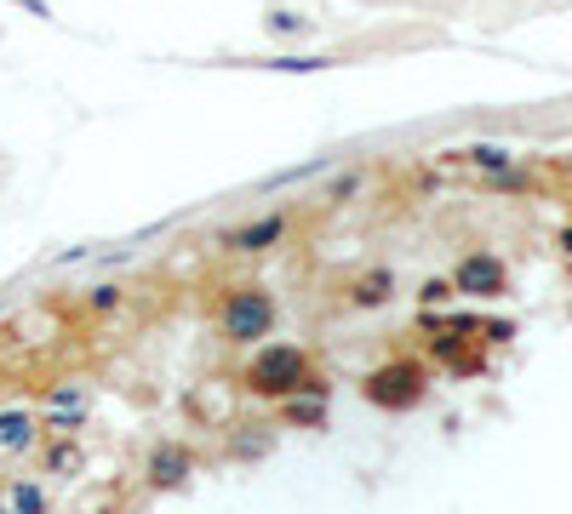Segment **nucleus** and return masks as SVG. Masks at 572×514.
Masks as SVG:
<instances>
[{"mask_svg": "<svg viewBox=\"0 0 572 514\" xmlns=\"http://www.w3.org/2000/svg\"><path fill=\"white\" fill-rule=\"evenodd\" d=\"M464 160L487 171V178H503V171H516V155L510 149H498V144H476V149H464Z\"/></svg>", "mask_w": 572, "mask_h": 514, "instance_id": "nucleus-15", "label": "nucleus"}, {"mask_svg": "<svg viewBox=\"0 0 572 514\" xmlns=\"http://www.w3.org/2000/svg\"><path fill=\"white\" fill-rule=\"evenodd\" d=\"M481 337H487V343H510L516 326H510V321H481Z\"/></svg>", "mask_w": 572, "mask_h": 514, "instance_id": "nucleus-19", "label": "nucleus"}, {"mask_svg": "<svg viewBox=\"0 0 572 514\" xmlns=\"http://www.w3.org/2000/svg\"><path fill=\"white\" fill-rule=\"evenodd\" d=\"M269 452V423H241L229 434V458H241V463H252V458H263Z\"/></svg>", "mask_w": 572, "mask_h": 514, "instance_id": "nucleus-13", "label": "nucleus"}, {"mask_svg": "<svg viewBox=\"0 0 572 514\" xmlns=\"http://www.w3.org/2000/svg\"><path fill=\"white\" fill-rule=\"evenodd\" d=\"M310 371H315V360H310L304 343H258L252 360L241 366V389H247L252 400L275 406V400H287V395L304 389Z\"/></svg>", "mask_w": 572, "mask_h": 514, "instance_id": "nucleus-2", "label": "nucleus"}, {"mask_svg": "<svg viewBox=\"0 0 572 514\" xmlns=\"http://www.w3.org/2000/svg\"><path fill=\"white\" fill-rule=\"evenodd\" d=\"M275 406H281V423L287 429H321L326 423V406H332V389H298V395L275 400Z\"/></svg>", "mask_w": 572, "mask_h": 514, "instance_id": "nucleus-11", "label": "nucleus"}, {"mask_svg": "<svg viewBox=\"0 0 572 514\" xmlns=\"http://www.w3.org/2000/svg\"><path fill=\"white\" fill-rule=\"evenodd\" d=\"M361 400L378 411H413L429 400V366L413 355H389L361 377Z\"/></svg>", "mask_w": 572, "mask_h": 514, "instance_id": "nucleus-3", "label": "nucleus"}, {"mask_svg": "<svg viewBox=\"0 0 572 514\" xmlns=\"http://www.w3.org/2000/svg\"><path fill=\"white\" fill-rule=\"evenodd\" d=\"M41 469H46L52 480H75V474L86 469L81 434H46V440H41Z\"/></svg>", "mask_w": 572, "mask_h": 514, "instance_id": "nucleus-10", "label": "nucleus"}, {"mask_svg": "<svg viewBox=\"0 0 572 514\" xmlns=\"http://www.w3.org/2000/svg\"><path fill=\"white\" fill-rule=\"evenodd\" d=\"M121 303H126V286H115V281H97V286H86V292H81V308H86V315H97V321L115 315Z\"/></svg>", "mask_w": 572, "mask_h": 514, "instance_id": "nucleus-14", "label": "nucleus"}, {"mask_svg": "<svg viewBox=\"0 0 572 514\" xmlns=\"http://www.w3.org/2000/svg\"><path fill=\"white\" fill-rule=\"evenodd\" d=\"M35 418L46 434H81L92 423V389L81 384V377H63V384H52L35 406Z\"/></svg>", "mask_w": 572, "mask_h": 514, "instance_id": "nucleus-6", "label": "nucleus"}, {"mask_svg": "<svg viewBox=\"0 0 572 514\" xmlns=\"http://www.w3.org/2000/svg\"><path fill=\"white\" fill-rule=\"evenodd\" d=\"M200 474V452L189 440H155L144 452V492H184Z\"/></svg>", "mask_w": 572, "mask_h": 514, "instance_id": "nucleus-5", "label": "nucleus"}, {"mask_svg": "<svg viewBox=\"0 0 572 514\" xmlns=\"http://www.w3.org/2000/svg\"><path fill=\"white\" fill-rule=\"evenodd\" d=\"M332 57H275V63H263V69H287V75H315V69H326Z\"/></svg>", "mask_w": 572, "mask_h": 514, "instance_id": "nucleus-18", "label": "nucleus"}, {"mask_svg": "<svg viewBox=\"0 0 572 514\" xmlns=\"http://www.w3.org/2000/svg\"><path fill=\"white\" fill-rule=\"evenodd\" d=\"M0 514H52V486L41 474H7L0 480Z\"/></svg>", "mask_w": 572, "mask_h": 514, "instance_id": "nucleus-9", "label": "nucleus"}, {"mask_svg": "<svg viewBox=\"0 0 572 514\" xmlns=\"http://www.w3.org/2000/svg\"><path fill=\"white\" fill-rule=\"evenodd\" d=\"M453 297H458L453 281H424V286H418V303H424V308H441V303H453Z\"/></svg>", "mask_w": 572, "mask_h": 514, "instance_id": "nucleus-17", "label": "nucleus"}, {"mask_svg": "<svg viewBox=\"0 0 572 514\" xmlns=\"http://www.w3.org/2000/svg\"><path fill=\"white\" fill-rule=\"evenodd\" d=\"M389 297H395V274L389 269H361V274H350V286H344L350 308H384Z\"/></svg>", "mask_w": 572, "mask_h": 514, "instance_id": "nucleus-12", "label": "nucleus"}, {"mask_svg": "<svg viewBox=\"0 0 572 514\" xmlns=\"http://www.w3.org/2000/svg\"><path fill=\"white\" fill-rule=\"evenodd\" d=\"M41 418H35V406H0V469H18L41 452Z\"/></svg>", "mask_w": 572, "mask_h": 514, "instance_id": "nucleus-7", "label": "nucleus"}, {"mask_svg": "<svg viewBox=\"0 0 572 514\" xmlns=\"http://www.w3.org/2000/svg\"><path fill=\"white\" fill-rule=\"evenodd\" d=\"M292 229H298V212H258L247 223L223 229L218 252H229V258H269V252H281L292 240Z\"/></svg>", "mask_w": 572, "mask_h": 514, "instance_id": "nucleus-4", "label": "nucleus"}, {"mask_svg": "<svg viewBox=\"0 0 572 514\" xmlns=\"http://www.w3.org/2000/svg\"><path fill=\"white\" fill-rule=\"evenodd\" d=\"M212 326H218L223 343H235V349H258V343L275 337V326H281V303H275V292H269V286L241 281V286H229V292L218 297Z\"/></svg>", "mask_w": 572, "mask_h": 514, "instance_id": "nucleus-1", "label": "nucleus"}, {"mask_svg": "<svg viewBox=\"0 0 572 514\" xmlns=\"http://www.w3.org/2000/svg\"><path fill=\"white\" fill-rule=\"evenodd\" d=\"M263 29H269V34H315V23H310L304 12H269Z\"/></svg>", "mask_w": 572, "mask_h": 514, "instance_id": "nucleus-16", "label": "nucleus"}, {"mask_svg": "<svg viewBox=\"0 0 572 514\" xmlns=\"http://www.w3.org/2000/svg\"><path fill=\"white\" fill-rule=\"evenodd\" d=\"M453 292L492 303V297L510 292V269H503V258H492V252H469V258H458V269H453Z\"/></svg>", "mask_w": 572, "mask_h": 514, "instance_id": "nucleus-8", "label": "nucleus"}]
</instances>
